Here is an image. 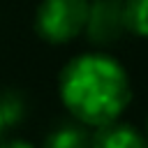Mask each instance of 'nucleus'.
Here are the masks:
<instances>
[{
  "mask_svg": "<svg viewBox=\"0 0 148 148\" xmlns=\"http://www.w3.org/2000/svg\"><path fill=\"white\" fill-rule=\"evenodd\" d=\"M7 125H5V118H2V111H0V141H2V134H5Z\"/></svg>",
  "mask_w": 148,
  "mask_h": 148,
  "instance_id": "obj_9",
  "label": "nucleus"
},
{
  "mask_svg": "<svg viewBox=\"0 0 148 148\" xmlns=\"http://www.w3.org/2000/svg\"><path fill=\"white\" fill-rule=\"evenodd\" d=\"M88 0H42L35 14V30L49 44H67L83 32Z\"/></svg>",
  "mask_w": 148,
  "mask_h": 148,
  "instance_id": "obj_2",
  "label": "nucleus"
},
{
  "mask_svg": "<svg viewBox=\"0 0 148 148\" xmlns=\"http://www.w3.org/2000/svg\"><path fill=\"white\" fill-rule=\"evenodd\" d=\"M90 148H148V141L136 127L113 120L95 127V134L90 136Z\"/></svg>",
  "mask_w": 148,
  "mask_h": 148,
  "instance_id": "obj_4",
  "label": "nucleus"
},
{
  "mask_svg": "<svg viewBox=\"0 0 148 148\" xmlns=\"http://www.w3.org/2000/svg\"><path fill=\"white\" fill-rule=\"evenodd\" d=\"M0 148H32L25 141H0Z\"/></svg>",
  "mask_w": 148,
  "mask_h": 148,
  "instance_id": "obj_8",
  "label": "nucleus"
},
{
  "mask_svg": "<svg viewBox=\"0 0 148 148\" xmlns=\"http://www.w3.org/2000/svg\"><path fill=\"white\" fill-rule=\"evenodd\" d=\"M42 148H90V134H88L86 125H81L76 120L60 123L46 134Z\"/></svg>",
  "mask_w": 148,
  "mask_h": 148,
  "instance_id": "obj_5",
  "label": "nucleus"
},
{
  "mask_svg": "<svg viewBox=\"0 0 148 148\" xmlns=\"http://www.w3.org/2000/svg\"><path fill=\"white\" fill-rule=\"evenodd\" d=\"M125 23L139 37H148V0H125Z\"/></svg>",
  "mask_w": 148,
  "mask_h": 148,
  "instance_id": "obj_6",
  "label": "nucleus"
},
{
  "mask_svg": "<svg viewBox=\"0 0 148 148\" xmlns=\"http://www.w3.org/2000/svg\"><path fill=\"white\" fill-rule=\"evenodd\" d=\"M0 111H2V118H5V125H16L23 113H25V104H23V97L14 90H7L0 95Z\"/></svg>",
  "mask_w": 148,
  "mask_h": 148,
  "instance_id": "obj_7",
  "label": "nucleus"
},
{
  "mask_svg": "<svg viewBox=\"0 0 148 148\" xmlns=\"http://www.w3.org/2000/svg\"><path fill=\"white\" fill-rule=\"evenodd\" d=\"M58 90L69 116L86 127L118 120L132 99L130 76L123 65L97 51L72 58L60 72Z\"/></svg>",
  "mask_w": 148,
  "mask_h": 148,
  "instance_id": "obj_1",
  "label": "nucleus"
},
{
  "mask_svg": "<svg viewBox=\"0 0 148 148\" xmlns=\"http://www.w3.org/2000/svg\"><path fill=\"white\" fill-rule=\"evenodd\" d=\"M127 30L125 23V0H88V16L83 32L86 37L97 44L106 46L120 39Z\"/></svg>",
  "mask_w": 148,
  "mask_h": 148,
  "instance_id": "obj_3",
  "label": "nucleus"
}]
</instances>
